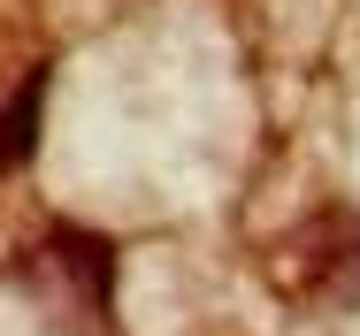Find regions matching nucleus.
<instances>
[{
  "instance_id": "1",
  "label": "nucleus",
  "mask_w": 360,
  "mask_h": 336,
  "mask_svg": "<svg viewBox=\"0 0 360 336\" xmlns=\"http://www.w3.org/2000/svg\"><path fill=\"white\" fill-rule=\"evenodd\" d=\"M39 107H46V69H31L0 115V176H15L31 153H39Z\"/></svg>"
}]
</instances>
